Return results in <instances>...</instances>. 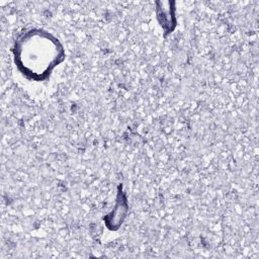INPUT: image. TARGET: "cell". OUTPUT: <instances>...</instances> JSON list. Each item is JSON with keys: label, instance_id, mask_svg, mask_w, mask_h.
Returning a JSON list of instances; mask_svg holds the SVG:
<instances>
[{"label": "cell", "instance_id": "6da1fadb", "mask_svg": "<svg viewBox=\"0 0 259 259\" xmlns=\"http://www.w3.org/2000/svg\"><path fill=\"white\" fill-rule=\"evenodd\" d=\"M13 59L17 70L28 80L45 81L66 57L64 47L53 33L41 28H29L14 41Z\"/></svg>", "mask_w": 259, "mask_h": 259}]
</instances>
